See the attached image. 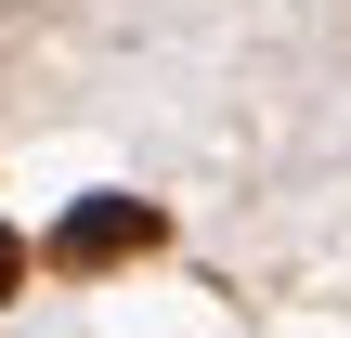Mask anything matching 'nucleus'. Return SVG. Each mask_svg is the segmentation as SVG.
<instances>
[{
  "instance_id": "f257e3e1",
  "label": "nucleus",
  "mask_w": 351,
  "mask_h": 338,
  "mask_svg": "<svg viewBox=\"0 0 351 338\" xmlns=\"http://www.w3.org/2000/svg\"><path fill=\"white\" fill-rule=\"evenodd\" d=\"M156 234H169V221H156L143 195H78V208L52 221V261H65V274H117V261H143Z\"/></svg>"
},
{
  "instance_id": "f03ea898",
  "label": "nucleus",
  "mask_w": 351,
  "mask_h": 338,
  "mask_svg": "<svg viewBox=\"0 0 351 338\" xmlns=\"http://www.w3.org/2000/svg\"><path fill=\"white\" fill-rule=\"evenodd\" d=\"M13 287H26V248H13V234H0V300H13Z\"/></svg>"
}]
</instances>
